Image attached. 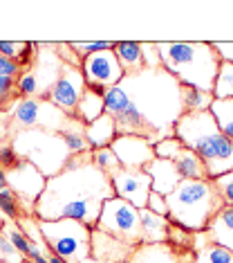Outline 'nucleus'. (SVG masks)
<instances>
[{
	"label": "nucleus",
	"instance_id": "4c0bfd02",
	"mask_svg": "<svg viewBox=\"0 0 233 263\" xmlns=\"http://www.w3.org/2000/svg\"><path fill=\"white\" fill-rule=\"evenodd\" d=\"M18 92H16V81L9 79V77H3L0 74V106L9 104L11 99H16ZM20 99V97H18Z\"/></svg>",
	"mask_w": 233,
	"mask_h": 263
},
{
	"label": "nucleus",
	"instance_id": "bb28decb",
	"mask_svg": "<svg viewBox=\"0 0 233 263\" xmlns=\"http://www.w3.org/2000/svg\"><path fill=\"white\" fill-rule=\"evenodd\" d=\"M213 92H202L197 88H182V101H184V112H200V110H208L213 104Z\"/></svg>",
	"mask_w": 233,
	"mask_h": 263
},
{
	"label": "nucleus",
	"instance_id": "20e7f679",
	"mask_svg": "<svg viewBox=\"0 0 233 263\" xmlns=\"http://www.w3.org/2000/svg\"><path fill=\"white\" fill-rule=\"evenodd\" d=\"M161 59V68L168 70L182 86L213 92L215 77L220 70V57L213 43L200 41H168L155 43Z\"/></svg>",
	"mask_w": 233,
	"mask_h": 263
},
{
	"label": "nucleus",
	"instance_id": "72a5a7b5",
	"mask_svg": "<svg viewBox=\"0 0 233 263\" xmlns=\"http://www.w3.org/2000/svg\"><path fill=\"white\" fill-rule=\"evenodd\" d=\"M213 184H215V189H218V194H220V198H222L224 205L233 207V171L215 178Z\"/></svg>",
	"mask_w": 233,
	"mask_h": 263
},
{
	"label": "nucleus",
	"instance_id": "e433bc0d",
	"mask_svg": "<svg viewBox=\"0 0 233 263\" xmlns=\"http://www.w3.org/2000/svg\"><path fill=\"white\" fill-rule=\"evenodd\" d=\"M18 162H20V158H18V153L14 151L11 142H0V166H3L5 171H9V169H14Z\"/></svg>",
	"mask_w": 233,
	"mask_h": 263
},
{
	"label": "nucleus",
	"instance_id": "a211bd4d",
	"mask_svg": "<svg viewBox=\"0 0 233 263\" xmlns=\"http://www.w3.org/2000/svg\"><path fill=\"white\" fill-rule=\"evenodd\" d=\"M206 234L211 243L222 245L224 250H229L233 254V207H222L218 214L211 218V223L206 225Z\"/></svg>",
	"mask_w": 233,
	"mask_h": 263
},
{
	"label": "nucleus",
	"instance_id": "aec40b11",
	"mask_svg": "<svg viewBox=\"0 0 233 263\" xmlns=\"http://www.w3.org/2000/svg\"><path fill=\"white\" fill-rule=\"evenodd\" d=\"M117 137V126H115V119L110 115H101L99 119H94L92 124L86 126V140L90 144V151H97V148H108L112 146Z\"/></svg>",
	"mask_w": 233,
	"mask_h": 263
},
{
	"label": "nucleus",
	"instance_id": "4468645a",
	"mask_svg": "<svg viewBox=\"0 0 233 263\" xmlns=\"http://www.w3.org/2000/svg\"><path fill=\"white\" fill-rule=\"evenodd\" d=\"M63 61L58 59L54 43H36V57L34 63L27 68V72L32 74V79L36 81L38 88V99H43L47 92L52 90V86L58 81V77L63 72Z\"/></svg>",
	"mask_w": 233,
	"mask_h": 263
},
{
	"label": "nucleus",
	"instance_id": "c9c22d12",
	"mask_svg": "<svg viewBox=\"0 0 233 263\" xmlns=\"http://www.w3.org/2000/svg\"><path fill=\"white\" fill-rule=\"evenodd\" d=\"M54 50H56L58 59L65 63V65H72V68H81V57L72 50L70 43H54Z\"/></svg>",
	"mask_w": 233,
	"mask_h": 263
},
{
	"label": "nucleus",
	"instance_id": "6ab92c4d",
	"mask_svg": "<svg viewBox=\"0 0 233 263\" xmlns=\"http://www.w3.org/2000/svg\"><path fill=\"white\" fill-rule=\"evenodd\" d=\"M139 225H141L143 245L166 243V236H168V216H159V214H153L148 207H143L139 209Z\"/></svg>",
	"mask_w": 233,
	"mask_h": 263
},
{
	"label": "nucleus",
	"instance_id": "a19ab883",
	"mask_svg": "<svg viewBox=\"0 0 233 263\" xmlns=\"http://www.w3.org/2000/svg\"><path fill=\"white\" fill-rule=\"evenodd\" d=\"M0 74L3 77H9V79H18V77L23 74V68L18 65L16 61H11V59H5V57H0Z\"/></svg>",
	"mask_w": 233,
	"mask_h": 263
},
{
	"label": "nucleus",
	"instance_id": "f03ea898",
	"mask_svg": "<svg viewBox=\"0 0 233 263\" xmlns=\"http://www.w3.org/2000/svg\"><path fill=\"white\" fill-rule=\"evenodd\" d=\"M112 196L110 176L94 166L90 153L72 155L61 173L47 178L43 194L36 200L34 216L38 220L74 218L92 230L103 202Z\"/></svg>",
	"mask_w": 233,
	"mask_h": 263
},
{
	"label": "nucleus",
	"instance_id": "f704fd0d",
	"mask_svg": "<svg viewBox=\"0 0 233 263\" xmlns=\"http://www.w3.org/2000/svg\"><path fill=\"white\" fill-rule=\"evenodd\" d=\"M0 254H3V263H25L27 259L11 245V241L0 232Z\"/></svg>",
	"mask_w": 233,
	"mask_h": 263
},
{
	"label": "nucleus",
	"instance_id": "a18cd8bd",
	"mask_svg": "<svg viewBox=\"0 0 233 263\" xmlns=\"http://www.w3.org/2000/svg\"><path fill=\"white\" fill-rule=\"evenodd\" d=\"M0 263H3V254H0Z\"/></svg>",
	"mask_w": 233,
	"mask_h": 263
},
{
	"label": "nucleus",
	"instance_id": "f3484780",
	"mask_svg": "<svg viewBox=\"0 0 233 263\" xmlns=\"http://www.w3.org/2000/svg\"><path fill=\"white\" fill-rule=\"evenodd\" d=\"M151 176V182H153V191L155 194H161V196H168L173 189L182 182L179 173L175 169V164L171 160H161V158H155L151 164H146L143 169Z\"/></svg>",
	"mask_w": 233,
	"mask_h": 263
},
{
	"label": "nucleus",
	"instance_id": "7ed1b4c3",
	"mask_svg": "<svg viewBox=\"0 0 233 263\" xmlns=\"http://www.w3.org/2000/svg\"><path fill=\"white\" fill-rule=\"evenodd\" d=\"M173 135L204 162L208 180L233 171V142L218 128L211 110L184 112Z\"/></svg>",
	"mask_w": 233,
	"mask_h": 263
},
{
	"label": "nucleus",
	"instance_id": "f8f14e48",
	"mask_svg": "<svg viewBox=\"0 0 233 263\" xmlns=\"http://www.w3.org/2000/svg\"><path fill=\"white\" fill-rule=\"evenodd\" d=\"M81 72L88 88H103V90L117 86L125 77L121 63L117 61V54L112 50L94 52V54L86 57L81 61Z\"/></svg>",
	"mask_w": 233,
	"mask_h": 263
},
{
	"label": "nucleus",
	"instance_id": "a878e982",
	"mask_svg": "<svg viewBox=\"0 0 233 263\" xmlns=\"http://www.w3.org/2000/svg\"><path fill=\"white\" fill-rule=\"evenodd\" d=\"M208 110H211L218 128L233 142V99H213Z\"/></svg>",
	"mask_w": 233,
	"mask_h": 263
},
{
	"label": "nucleus",
	"instance_id": "37998d69",
	"mask_svg": "<svg viewBox=\"0 0 233 263\" xmlns=\"http://www.w3.org/2000/svg\"><path fill=\"white\" fill-rule=\"evenodd\" d=\"M193 252H179V263H193Z\"/></svg>",
	"mask_w": 233,
	"mask_h": 263
},
{
	"label": "nucleus",
	"instance_id": "412c9836",
	"mask_svg": "<svg viewBox=\"0 0 233 263\" xmlns=\"http://www.w3.org/2000/svg\"><path fill=\"white\" fill-rule=\"evenodd\" d=\"M112 52L117 54V61L121 63L125 74H135V72H139V70L146 68L141 43H137V41H115Z\"/></svg>",
	"mask_w": 233,
	"mask_h": 263
},
{
	"label": "nucleus",
	"instance_id": "f257e3e1",
	"mask_svg": "<svg viewBox=\"0 0 233 263\" xmlns=\"http://www.w3.org/2000/svg\"><path fill=\"white\" fill-rule=\"evenodd\" d=\"M117 86L128 99L125 108L112 117L117 135L146 137L151 144L173 137L177 119L184 115V86L168 70L143 68L135 74H125Z\"/></svg>",
	"mask_w": 233,
	"mask_h": 263
},
{
	"label": "nucleus",
	"instance_id": "7c9ffc66",
	"mask_svg": "<svg viewBox=\"0 0 233 263\" xmlns=\"http://www.w3.org/2000/svg\"><path fill=\"white\" fill-rule=\"evenodd\" d=\"M0 214H3L5 220H18L20 218V202H18V196L11 191L9 187L0 189Z\"/></svg>",
	"mask_w": 233,
	"mask_h": 263
},
{
	"label": "nucleus",
	"instance_id": "9d476101",
	"mask_svg": "<svg viewBox=\"0 0 233 263\" xmlns=\"http://www.w3.org/2000/svg\"><path fill=\"white\" fill-rule=\"evenodd\" d=\"M45 182L47 178L27 160H20L14 169L7 171V187L18 196L20 212H25V216H34L36 200L43 194Z\"/></svg>",
	"mask_w": 233,
	"mask_h": 263
},
{
	"label": "nucleus",
	"instance_id": "2eb2a0df",
	"mask_svg": "<svg viewBox=\"0 0 233 263\" xmlns=\"http://www.w3.org/2000/svg\"><path fill=\"white\" fill-rule=\"evenodd\" d=\"M110 148L115 151L119 164L123 169H146V164H151L155 160V148L146 137L117 135Z\"/></svg>",
	"mask_w": 233,
	"mask_h": 263
},
{
	"label": "nucleus",
	"instance_id": "0eeeda50",
	"mask_svg": "<svg viewBox=\"0 0 233 263\" xmlns=\"http://www.w3.org/2000/svg\"><path fill=\"white\" fill-rule=\"evenodd\" d=\"M40 234H43L50 252L61 256L68 263H81L92 254V230L74 218L58 220H38Z\"/></svg>",
	"mask_w": 233,
	"mask_h": 263
},
{
	"label": "nucleus",
	"instance_id": "c85d7f7f",
	"mask_svg": "<svg viewBox=\"0 0 233 263\" xmlns=\"http://www.w3.org/2000/svg\"><path fill=\"white\" fill-rule=\"evenodd\" d=\"M193 263H233V254L218 243H206L195 252Z\"/></svg>",
	"mask_w": 233,
	"mask_h": 263
},
{
	"label": "nucleus",
	"instance_id": "5701e85b",
	"mask_svg": "<svg viewBox=\"0 0 233 263\" xmlns=\"http://www.w3.org/2000/svg\"><path fill=\"white\" fill-rule=\"evenodd\" d=\"M173 164H175V169H177L182 180H208L204 162H202V160L186 146H184L182 153L173 160Z\"/></svg>",
	"mask_w": 233,
	"mask_h": 263
},
{
	"label": "nucleus",
	"instance_id": "473e14b6",
	"mask_svg": "<svg viewBox=\"0 0 233 263\" xmlns=\"http://www.w3.org/2000/svg\"><path fill=\"white\" fill-rule=\"evenodd\" d=\"M72 50L76 52V54L81 57V61L90 54H94V52H103V50H112L115 47V41H92V43H88V41H81V43H70Z\"/></svg>",
	"mask_w": 233,
	"mask_h": 263
},
{
	"label": "nucleus",
	"instance_id": "49530a36",
	"mask_svg": "<svg viewBox=\"0 0 233 263\" xmlns=\"http://www.w3.org/2000/svg\"><path fill=\"white\" fill-rule=\"evenodd\" d=\"M25 263H32V261H25Z\"/></svg>",
	"mask_w": 233,
	"mask_h": 263
},
{
	"label": "nucleus",
	"instance_id": "79ce46f5",
	"mask_svg": "<svg viewBox=\"0 0 233 263\" xmlns=\"http://www.w3.org/2000/svg\"><path fill=\"white\" fill-rule=\"evenodd\" d=\"M213 47H215V52H218L220 61L233 63V43L231 41H226V43H213Z\"/></svg>",
	"mask_w": 233,
	"mask_h": 263
},
{
	"label": "nucleus",
	"instance_id": "58836bf2",
	"mask_svg": "<svg viewBox=\"0 0 233 263\" xmlns=\"http://www.w3.org/2000/svg\"><path fill=\"white\" fill-rule=\"evenodd\" d=\"M141 52H143L146 68H161V59H159V52L155 43H141Z\"/></svg>",
	"mask_w": 233,
	"mask_h": 263
},
{
	"label": "nucleus",
	"instance_id": "393cba45",
	"mask_svg": "<svg viewBox=\"0 0 233 263\" xmlns=\"http://www.w3.org/2000/svg\"><path fill=\"white\" fill-rule=\"evenodd\" d=\"M58 135L63 137V142H65V146H68L70 155L90 153V144L86 140V126H83L79 119H70V124Z\"/></svg>",
	"mask_w": 233,
	"mask_h": 263
},
{
	"label": "nucleus",
	"instance_id": "ea45409f",
	"mask_svg": "<svg viewBox=\"0 0 233 263\" xmlns=\"http://www.w3.org/2000/svg\"><path fill=\"white\" fill-rule=\"evenodd\" d=\"M148 209H151L153 214H159V216H168V205H166V196L161 194H155L151 191V196H148Z\"/></svg>",
	"mask_w": 233,
	"mask_h": 263
},
{
	"label": "nucleus",
	"instance_id": "ddd939ff",
	"mask_svg": "<svg viewBox=\"0 0 233 263\" xmlns=\"http://www.w3.org/2000/svg\"><path fill=\"white\" fill-rule=\"evenodd\" d=\"M110 184L117 198L128 200L137 209H143L148 205V196L153 191V182L143 169H117L110 173Z\"/></svg>",
	"mask_w": 233,
	"mask_h": 263
},
{
	"label": "nucleus",
	"instance_id": "423d86ee",
	"mask_svg": "<svg viewBox=\"0 0 233 263\" xmlns=\"http://www.w3.org/2000/svg\"><path fill=\"white\" fill-rule=\"evenodd\" d=\"M11 146L18 153V158L34 164L45 178H54L56 173H61L72 158L63 137L52 130H18L11 135Z\"/></svg>",
	"mask_w": 233,
	"mask_h": 263
},
{
	"label": "nucleus",
	"instance_id": "cd10ccee",
	"mask_svg": "<svg viewBox=\"0 0 233 263\" xmlns=\"http://www.w3.org/2000/svg\"><path fill=\"white\" fill-rule=\"evenodd\" d=\"M213 97L215 99H233V63L222 61L215 77L213 86Z\"/></svg>",
	"mask_w": 233,
	"mask_h": 263
},
{
	"label": "nucleus",
	"instance_id": "2f4dec72",
	"mask_svg": "<svg viewBox=\"0 0 233 263\" xmlns=\"http://www.w3.org/2000/svg\"><path fill=\"white\" fill-rule=\"evenodd\" d=\"M153 148H155V158H161V160H175L179 153H182V148H184V144L177 140L175 135L173 137H164V140H159L157 144H153Z\"/></svg>",
	"mask_w": 233,
	"mask_h": 263
},
{
	"label": "nucleus",
	"instance_id": "9b49d317",
	"mask_svg": "<svg viewBox=\"0 0 233 263\" xmlns=\"http://www.w3.org/2000/svg\"><path fill=\"white\" fill-rule=\"evenodd\" d=\"M88 90V83L83 79L81 68H72V65H63V72L58 77V81L52 86V90L45 95L52 106H56L58 110H63L68 117L76 119V106L83 97V92Z\"/></svg>",
	"mask_w": 233,
	"mask_h": 263
},
{
	"label": "nucleus",
	"instance_id": "4be33fe9",
	"mask_svg": "<svg viewBox=\"0 0 233 263\" xmlns=\"http://www.w3.org/2000/svg\"><path fill=\"white\" fill-rule=\"evenodd\" d=\"M128 263H179V254L171 245L157 243V245H137Z\"/></svg>",
	"mask_w": 233,
	"mask_h": 263
},
{
	"label": "nucleus",
	"instance_id": "c756f323",
	"mask_svg": "<svg viewBox=\"0 0 233 263\" xmlns=\"http://www.w3.org/2000/svg\"><path fill=\"white\" fill-rule=\"evenodd\" d=\"M90 158H92L94 166H97L99 171H103L105 176H110V173H115L117 169H121V164H119L115 151H112L110 146L108 148H97V151H90Z\"/></svg>",
	"mask_w": 233,
	"mask_h": 263
},
{
	"label": "nucleus",
	"instance_id": "de8ad7c7",
	"mask_svg": "<svg viewBox=\"0 0 233 263\" xmlns=\"http://www.w3.org/2000/svg\"><path fill=\"white\" fill-rule=\"evenodd\" d=\"M0 225H3V220H0Z\"/></svg>",
	"mask_w": 233,
	"mask_h": 263
},
{
	"label": "nucleus",
	"instance_id": "39448f33",
	"mask_svg": "<svg viewBox=\"0 0 233 263\" xmlns=\"http://www.w3.org/2000/svg\"><path fill=\"white\" fill-rule=\"evenodd\" d=\"M168 218L188 232H204L206 225L224 207L213 180H182L166 196Z\"/></svg>",
	"mask_w": 233,
	"mask_h": 263
},
{
	"label": "nucleus",
	"instance_id": "dca6fc26",
	"mask_svg": "<svg viewBox=\"0 0 233 263\" xmlns=\"http://www.w3.org/2000/svg\"><path fill=\"white\" fill-rule=\"evenodd\" d=\"M90 245H92V254L90 256L101 263H128L137 248V245L123 243L115 236L105 234L99 227H92V241H90Z\"/></svg>",
	"mask_w": 233,
	"mask_h": 263
},
{
	"label": "nucleus",
	"instance_id": "6e6552de",
	"mask_svg": "<svg viewBox=\"0 0 233 263\" xmlns=\"http://www.w3.org/2000/svg\"><path fill=\"white\" fill-rule=\"evenodd\" d=\"M70 119L63 110L52 106L47 99H18L14 110H11V122H9V135L18 130H52V133H61L70 124Z\"/></svg>",
	"mask_w": 233,
	"mask_h": 263
},
{
	"label": "nucleus",
	"instance_id": "b1692460",
	"mask_svg": "<svg viewBox=\"0 0 233 263\" xmlns=\"http://www.w3.org/2000/svg\"><path fill=\"white\" fill-rule=\"evenodd\" d=\"M103 112H105L103 95H99V92H94L88 88V90L83 92L79 106H76V119H79L83 126H88V124H92L94 119H99Z\"/></svg>",
	"mask_w": 233,
	"mask_h": 263
},
{
	"label": "nucleus",
	"instance_id": "1a4fd4ad",
	"mask_svg": "<svg viewBox=\"0 0 233 263\" xmlns=\"http://www.w3.org/2000/svg\"><path fill=\"white\" fill-rule=\"evenodd\" d=\"M105 234L119 238L130 245H141V225H139V209L130 205L128 200H121L117 196L108 198L101 207L97 225Z\"/></svg>",
	"mask_w": 233,
	"mask_h": 263
},
{
	"label": "nucleus",
	"instance_id": "c03bdc74",
	"mask_svg": "<svg viewBox=\"0 0 233 263\" xmlns=\"http://www.w3.org/2000/svg\"><path fill=\"white\" fill-rule=\"evenodd\" d=\"M81 263H101V261H97V259H92V256H90V259H86V261H81Z\"/></svg>",
	"mask_w": 233,
	"mask_h": 263
}]
</instances>
